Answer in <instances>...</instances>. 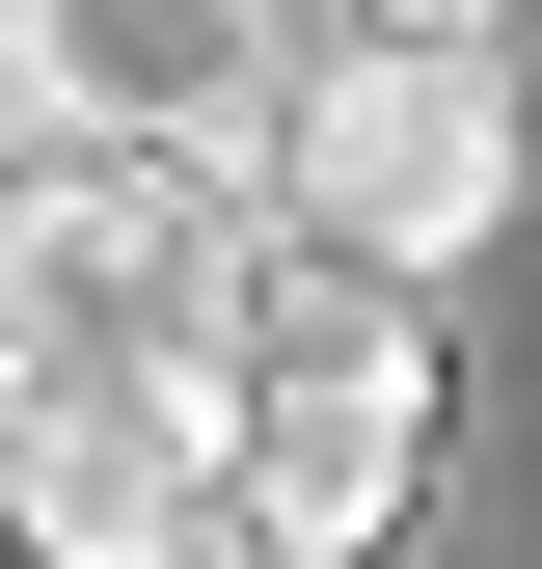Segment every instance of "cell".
I'll list each match as a JSON object with an SVG mask.
<instances>
[{
  "instance_id": "obj_1",
  "label": "cell",
  "mask_w": 542,
  "mask_h": 569,
  "mask_svg": "<svg viewBox=\"0 0 542 569\" xmlns=\"http://www.w3.org/2000/svg\"><path fill=\"white\" fill-rule=\"evenodd\" d=\"M434 299L353 244H271L244 271V326H218V516L244 542H299V569H380L406 542V488H434Z\"/></svg>"
},
{
  "instance_id": "obj_2",
  "label": "cell",
  "mask_w": 542,
  "mask_h": 569,
  "mask_svg": "<svg viewBox=\"0 0 542 569\" xmlns=\"http://www.w3.org/2000/svg\"><path fill=\"white\" fill-rule=\"evenodd\" d=\"M515 190H542L515 54H461V28H299V82H271V244H353V271L434 299Z\"/></svg>"
},
{
  "instance_id": "obj_3",
  "label": "cell",
  "mask_w": 542,
  "mask_h": 569,
  "mask_svg": "<svg viewBox=\"0 0 542 569\" xmlns=\"http://www.w3.org/2000/svg\"><path fill=\"white\" fill-rule=\"evenodd\" d=\"M244 163H136V136H54L28 190H0V352L28 380H136V352H218L244 326Z\"/></svg>"
},
{
  "instance_id": "obj_4",
  "label": "cell",
  "mask_w": 542,
  "mask_h": 569,
  "mask_svg": "<svg viewBox=\"0 0 542 569\" xmlns=\"http://www.w3.org/2000/svg\"><path fill=\"white\" fill-rule=\"evenodd\" d=\"M0 542H28V569H190V542H218V352L28 380V407H0Z\"/></svg>"
},
{
  "instance_id": "obj_5",
  "label": "cell",
  "mask_w": 542,
  "mask_h": 569,
  "mask_svg": "<svg viewBox=\"0 0 542 569\" xmlns=\"http://www.w3.org/2000/svg\"><path fill=\"white\" fill-rule=\"evenodd\" d=\"M0 28H28V109L136 163H271V82H299V0H0Z\"/></svg>"
},
{
  "instance_id": "obj_6",
  "label": "cell",
  "mask_w": 542,
  "mask_h": 569,
  "mask_svg": "<svg viewBox=\"0 0 542 569\" xmlns=\"http://www.w3.org/2000/svg\"><path fill=\"white\" fill-rule=\"evenodd\" d=\"M299 28H461V54H515V0H299Z\"/></svg>"
},
{
  "instance_id": "obj_7",
  "label": "cell",
  "mask_w": 542,
  "mask_h": 569,
  "mask_svg": "<svg viewBox=\"0 0 542 569\" xmlns=\"http://www.w3.org/2000/svg\"><path fill=\"white\" fill-rule=\"evenodd\" d=\"M190 569H299V542H244V516H218V542H190Z\"/></svg>"
},
{
  "instance_id": "obj_8",
  "label": "cell",
  "mask_w": 542,
  "mask_h": 569,
  "mask_svg": "<svg viewBox=\"0 0 542 569\" xmlns=\"http://www.w3.org/2000/svg\"><path fill=\"white\" fill-rule=\"evenodd\" d=\"M515 109H542V0H515Z\"/></svg>"
},
{
  "instance_id": "obj_9",
  "label": "cell",
  "mask_w": 542,
  "mask_h": 569,
  "mask_svg": "<svg viewBox=\"0 0 542 569\" xmlns=\"http://www.w3.org/2000/svg\"><path fill=\"white\" fill-rule=\"evenodd\" d=\"M0 109H28V28H0Z\"/></svg>"
},
{
  "instance_id": "obj_10",
  "label": "cell",
  "mask_w": 542,
  "mask_h": 569,
  "mask_svg": "<svg viewBox=\"0 0 542 569\" xmlns=\"http://www.w3.org/2000/svg\"><path fill=\"white\" fill-rule=\"evenodd\" d=\"M0 407H28V352H0Z\"/></svg>"
}]
</instances>
